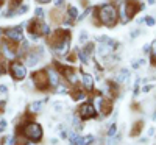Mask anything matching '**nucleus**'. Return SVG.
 <instances>
[{
  "label": "nucleus",
  "instance_id": "nucleus-1",
  "mask_svg": "<svg viewBox=\"0 0 156 145\" xmlns=\"http://www.w3.org/2000/svg\"><path fill=\"white\" fill-rule=\"evenodd\" d=\"M94 14L97 16L100 25L112 28L119 22V14H117V6L114 3H103L97 8H94Z\"/></svg>",
  "mask_w": 156,
  "mask_h": 145
},
{
  "label": "nucleus",
  "instance_id": "nucleus-2",
  "mask_svg": "<svg viewBox=\"0 0 156 145\" xmlns=\"http://www.w3.org/2000/svg\"><path fill=\"white\" fill-rule=\"evenodd\" d=\"M22 134L27 137L28 140L39 142V140L42 139V128H41V125H37V123L31 122V123H27V125L23 126Z\"/></svg>",
  "mask_w": 156,
  "mask_h": 145
},
{
  "label": "nucleus",
  "instance_id": "nucleus-3",
  "mask_svg": "<svg viewBox=\"0 0 156 145\" xmlns=\"http://www.w3.org/2000/svg\"><path fill=\"white\" fill-rule=\"evenodd\" d=\"M3 37L8 42L12 44H20L23 41V33H22V27H9L6 30H3Z\"/></svg>",
  "mask_w": 156,
  "mask_h": 145
},
{
  "label": "nucleus",
  "instance_id": "nucleus-4",
  "mask_svg": "<svg viewBox=\"0 0 156 145\" xmlns=\"http://www.w3.org/2000/svg\"><path fill=\"white\" fill-rule=\"evenodd\" d=\"M9 72H11V76L14 78V80L20 81L27 76V65L20 61H12L11 65H9Z\"/></svg>",
  "mask_w": 156,
  "mask_h": 145
},
{
  "label": "nucleus",
  "instance_id": "nucleus-5",
  "mask_svg": "<svg viewBox=\"0 0 156 145\" xmlns=\"http://www.w3.org/2000/svg\"><path fill=\"white\" fill-rule=\"evenodd\" d=\"M78 115L83 120H90L97 115V109L92 103H83L80 108H78Z\"/></svg>",
  "mask_w": 156,
  "mask_h": 145
},
{
  "label": "nucleus",
  "instance_id": "nucleus-6",
  "mask_svg": "<svg viewBox=\"0 0 156 145\" xmlns=\"http://www.w3.org/2000/svg\"><path fill=\"white\" fill-rule=\"evenodd\" d=\"M33 83L36 84V87L39 90H44L47 89L50 84H48V75H47V70H39V72H34L33 73Z\"/></svg>",
  "mask_w": 156,
  "mask_h": 145
},
{
  "label": "nucleus",
  "instance_id": "nucleus-7",
  "mask_svg": "<svg viewBox=\"0 0 156 145\" xmlns=\"http://www.w3.org/2000/svg\"><path fill=\"white\" fill-rule=\"evenodd\" d=\"M97 106L98 111L101 112V115H109L112 112V106H114V100L112 98H106V97H98L97 98Z\"/></svg>",
  "mask_w": 156,
  "mask_h": 145
},
{
  "label": "nucleus",
  "instance_id": "nucleus-8",
  "mask_svg": "<svg viewBox=\"0 0 156 145\" xmlns=\"http://www.w3.org/2000/svg\"><path fill=\"white\" fill-rule=\"evenodd\" d=\"M58 70L61 72V75L66 78L70 84H76L78 83V73H76V70L73 67H70V65H58Z\"/></svg>",
  "mask_w": 156,
  "mask_h": 145
},
{
  "label": "nucleus",
  "instance_id": "nucleus-9",
  "mask_svg": "<svg viewBox=\"0 0 156 145\" xmlns=\"http://www.w3.org/2000/svg\"><path fill=\"white\" fill-rule=\"evenodd\" d=\"M47 75H48V84L56 87L59 84V81H61V72L56 67H50L47 70Z\"/></svg>",
  "mask_w": 156,
  "mask_h": 145
},
{
  "label": "nucleus",
  "instance_id": "nucleus-10",
  "mask_svg": "<svg viewBox=\"0 0 156 145\" xmlns=\"http://www.w3.org/2000/svg\"><path fill=\"white\" fill-rule=\"evenodd\" d=\"M50 19H51L53 23H61L64 19H66V12L61 9V6H58V8L55 6L53 11H50Z\"/></svg>",
  "mask_w": 156,
  "mask_h": 145
},
{
  "label": "nucleus",
  "instance_id": "nucleus-11",
  "mask_svg": "<svg viewBox=\"0 0 156 145\" xmlns=\"http://www.w3.org/2000/svg\"><path fill=\"white\" fill-rule=\"evenodd\" d=\"M129 70L128 69H120L119 72H117V75H115V83H119V84H125V83H128L129 81Z\"/></svg>",
  "mask_w": 156,
  "mask_h": 145
},
{
  "label": "nucleus",
  "instance_id": "nucleus-12",
  "mask_svg": "<svg viewBox=\"0 0 156 145\" xmlns=\"http://www.w3.org/2000/svg\"><path fill=\"white\" fill-rule=\"evenodd\" d=\"M80 78H81L83 87L86 90H92V87H94V78H92V75H90V73H81Z\"/></svg>",
  "mask_w": 156,
  "mask_h": 145
},
{
  "label": "nucleus",
  "instance_id": "nucleus-13",
  "mask_svg": "<svg viewBox=\"0 0 156 145\" xmlns=\"http://www.w3.org/2000/svg\"><path fill=\"white\" fill-rule=\"evenodd\" d=\"M142 129H144V122L139 120V122H136V123L133 125L131 131H129V136H131V137H137V136L142 133Z\"/></svg>",
  "mask_w": 156,
  "mask_h": 145
},
{
  "label": "nucleus",
  "instance_id": "nucleus-14",
  "mask_svg": "<svg viewBox=\"0 0 156 145\" xmlns=\"http://www.w3.org/2000/svg\"><path fill=\"white\" fill-rule=\"evenodd\" d=\"M76 55H78V58L81 59L83 64H87V62L90 61V53H89V51H86L84 48H83V50H78V53H76Z\"/></svg>",
  "mask_w": 156,
  "mask_h": 145
},
{
  "label": "nucleus",
  "instance_id": "nucleus-15",
  "mask_svg": "<svg viewBox=\"0 0 156 145\" xmlns=\"http://www.w3.org/2000/svg\"><path fill=\"white\" fill-rule=\"evenodd\" d=\"M150 61L151 65H156V39L150 44Z\"/></svg>",
  "mask_w": 156,
  "mask_h": 145
},
{
  "label": "nucleus",
  "instance_id": "nucleus-16",
  "mask_svg": "<svg viewBox=\"0 0 156 145\" xmlns=\"http://www.w3.org/2000/svg\"><path fill=\"white\" fill-rule=\"evenodd\" d=\"M42 106H44V101H34L30 106V109H31V112H37V111L42 109Z\"/></svg>",
  "mask_w": 156,
  "mask_h": 145
},
{
  "label": "nucleus",
  "instance_id": "nucleus-17",
  "mask_svg": "<svg viewBox=\"0 0 156 145\" xmlns=\"http://www.w3.org/2000/svg\"><path fill=\"white\" fill-rule=\"evenodd\" d=\"M14 145H27V137H25L23 134L14 137Z\"/></svg>",
  "mask_w": 156,
  "mask_h": 145
},
{
  "label": "nucleus",
  "instance_id": "nucleus-18",
  "mask_svg": "<svg viewBox=\"0 0 156 145\" xmlns=\"http://www.w3.org/2000/svg\"><path fill=\"white\" fill-rule=\"evenodd\" d=\"M72 97H73L75 100H81V98L84 97V92H83V90H78V89H76V90H73V92H72Z\"/></svg>",
  "mask_w": 156,
  "mask_h": 145
},
{
  "label": "nucleus",
  "instance_id": "nucleus-19",
  "mask_svg": "<svg viewBox=\"0 0 156 145\" xmlns=\"http://www.w3.org/2000/svg\"><path fill=\"white\" fill-rule=\"evenodd\" d=\"M44 9L42 8H36V11H34V16H36V19H39V20H42L44 19Z\"/></svg>",
  "mask_w": 156,
  "mask_h": 145
},
{
  "label": "nucleus",
  "instance_id": "nucleus-20",
  "mask_svg": "<svg viewBox=\"0 0 156 145\" xmlns=\"http://www.w3.org/2000/svg\"><path fill=\"white\" fill-rule=\"evenodd\" d=\"M144 22L148 25V27H154V25H156V19L151 17V16H145V20Z\"/></svg>",
  "mask_w": 156,
  "mask_h": 145
},
{
  "label": "nucleus",
  "instance_id": "nucleus-21",
  "mask_svg": "<svg viewBox=\"0 0 156 145\" xmlns=\"http://www.w3.org/2000/svg\"><path fill=\"white\" fill-rule=\"evenodd\" d=\"M115 133H117V126L111 125L109 129H108V137H115Z\"/></svg>",
  "mask_w": 156,
  "mask_h": 145
},
{
  "label": "nucleus",
  "instance_id": "nucleus-22",
  "mask_svg": "<svg viewBox=\"0 0 156 145\" xmlns=\"http://www.w3.org/2000/svg\"><path fill=\"white\" fill-rule=\"evenodd\" d=\"M87 39H89V34H87L86 30H83V31L80 33V41H81V42H86Z\"/></svg>",
  "mask_w": 156,
  "mask_h": 145
},
{
  "label": "nucleus",
  "instance_id": "nucleus-23",
  "mask_svg": "<svg viewBox=\"0 0 156 145\" xmlns=\"http://www.w3.org/2000/svg\"><path fill=\"white\" fill-rule=\"evenodd\" d=\"M92 142H94V137H92V136L83 137V145H89V143H92Z\"/></svg>",
  "mask_w": 156,
  "mask_h": 145
},
{
  "label": "nucleus",
  "instance_id": "nucleus-24",
  "mask_svg": "<svg viewBox=\"0 0 156 145\" xmlns=\"http://www.w3.org/2000/svg\"><path fill=\"white\" fill-rule=\"evenodd\" d=\"M140 33H142V31H140L139 28H137V30H134V31H131V39H136V37H137Z\"/></svg>",
  "mask_w": 156,
  "mask_h": 145
},
{
  "label": "nucleus",
  "instance_id": "nucleus-25",
  "mask_svg": "<svg viewBox=\"0 0 156 145\" xmlns=\"http://www.w3.org/2000/svg\"><path fill=\"white\" fill-rule=\"evenodd\" d=\"M151 87H153L151 84H145L144 87H142V92H150V90H151Z\"/></svg>",
  "mask_w": 156,
  "mask_h": 145
},
{
  "label": "nucleus",
  "instance_id": "nucleus-26",
  "mask_svg": "<svg viewBox=\"0 0 156 145\" xmlns=\"http://www.w3.org/2000/svg\"><path fill=\"white\" fill-rule=\"evenodd\" d=\"M156 134V128H150L148 129V137H153Z\"/></svg>",
  "mask_w": 156,
  "mask_h": 145
},
{
  "label": "nucleus",
  "instance_id": "nucleus-27",
  "mask_svg": "<svg viewBox=\"0 0 156 145\" xmlns=\"http://www.w3.org/2000/svg\"><path fill=\"white\" fill-rule=\"evenodd\" d=\"M62 3H64V0H55V6H56V8H58V6H61Z\"/></svg>",
  "mask_w": 156,
  "mask_h": 145
},
{
  "label": "nucleus",
  "instance_id": "nucleus-28",
  "mask_svg": "<svg viewBox=\"0 0 156 145\" xmlns=\"http://www.w3.org/2000/svg\"><path fill=\"white\" fill-rule=\"evenodd\" d=\"M0 92H3V94L6 92V86H5V84H2V86H0Z\"/></svg>",
  "mask_w": 156,
  "mask_h": 145
},
{
  "label": "nucleus",
  "instance_id": "nucleus-29",
  "mask_svg": "<svg viewBox=\"0 0 156 145\" xmlns=\"http://www.w3.org/2000/svg\"><path fill=\"white\" fill-rule=\"evenodd\" d=\"M36 2H39V3H42V5H44V3H48V2H51V0H36Z\"/></svg>",
  "mask_w": 156,
  "mask_h": 145
},
{
  "label": "nucleus",
  "instance_id": "nucleus-30",
  "mask_svg": "<svg viewBox=\"0 0 156 145\" xmlns=\"http://www.w3.org/2000/svg\"><path fill=\"white\" fill-rule=\"evenodd\" d=\"M144 20H145V17H139L137 19V23H144Z\"/></svg>",
  "mask_w": 156,
  "mask_h": 145
},
{
  "label": "nucleus",
  "instance_id": "nucleus-31",
  "mask_svg": "<svg viewBox=\"0 0 156 145\" xmlns=\"http://www.w3.org/2000/svg\"><path fill=\"white\" fill-rule=\"evenodd\" d=\"M147 3H148V5H154L156 0H147Z\"/></svg>",
  "mask_w": 156,
  "mask_h": 145
},
{
  "label": "nucleus",
  "instance_id": "nucleus-32",
  "mask_svg": "<svg viewBox=\"0 0 156 145\" xmlns=\"http://www.w3.org/2000/svg\"><path fill=\"white\" fill-rule=\"evenodd\" d=\"M3 72H5V69H3V65L0 64V75H3Z\"/></svg>",
  "mask_w": 156,
  "mask_h": 145
}]
</instances>
